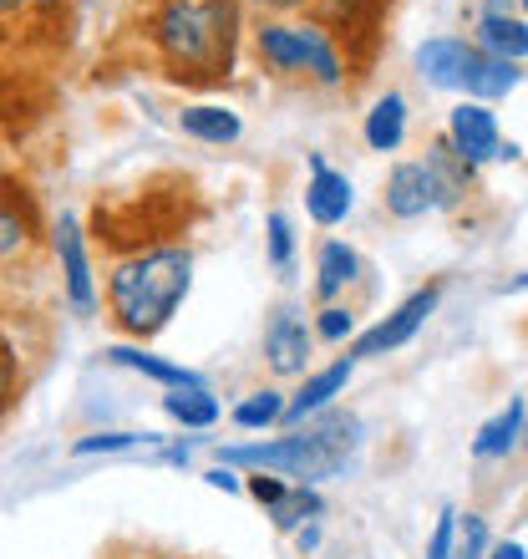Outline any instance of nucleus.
<instances>
[{
  "mask_svg": "<svg viewBox=\"0 0 528 559\" xmlns=\"http://www.w3.org/2000/svg\"><path fill=\"white\" fill-rule=\"evenodd\" d=\"M153 46L173 82L219 87L235 72L239 0H163L153 15Z\"/></svg>",
  "mask_w": 528,
  "mask_h": 559,
  "instance_id": "nucleus-1",
  "label": "nucleus"
},
{
  "mask_svg": "<svg viewBox=\"0 0 528 559\" xmlns=\"http://www.w3.org/2000/svg\"><path fill=\"white\" fill-rule=\"evenodd\" d=\"M189 285H193V254L183 245H153V250L128 254L107 280L112 321L137 341L158 336L163 325L173 321V310L183 306Z\"/></svg>",
  "mask_w": 528,
  "mask_h": 559,
  "instance_id": "nucleus-2",
  "label": "nucleus"
},
{
  "mask_svg": "<svg viewBox=\"0 0 528 559\" xmlns=\"http://www.w3.org/2000/svg\"><path fill=\"white\" fill-rule=\"evenodd\" d=\"M356 438H361V423H356L351 413H331L315 427H305V432H290V438L224 448V463H229V468L285 473V478H300V484H321V478L346 468Z\"/></svg>",
  "mask_w": 528,
  "mask_h": 559,
  "instance_id": "nucleus-3",
  "label": "nucleus"
},
{
  "mask_svg": "<svg viewBox=\"0 0 528 559\" xmlns=\"http://www.w3.org/2000/svg\"><path fill=\"white\" fill-rule=\"evenodd\" d=\"M260 57L269 61V67H279V72H310L315 82H325V87L340 82V51L325 26L275 21V26L260 31Z\"/></svg>",
  "mask_w": 528,
  "mask_h": 559,
  "instance_id": "nucleus-4",
  "label": "nucleus"
},
{
  "mask_svg": "<svg viewBox=\"0 0 528 559\" xmlns=\"http://www.w3.org/2000/svg\"><path fill=\"white\" fill-rule=\"evenodd\" d=\"M437 300H442L437 285H427V290H417L411 300H401V306H396L386 321H376L367 336L356 341V356H382V352H396V346H407V341L422 331L427 316L437 310Z\"/></svg>",
  "mask_w": 528,
  "mask_h": 559,
  "instance_id": "nucleus-5",
  "label": "nucleus"
},
{
  "mask_svg": "<svg viewBox=\"0 0 528 559\" xmlns=\"http://www.w3.org/2000/svg\"><path fill=\"white\" fill-rule=\"evenodd\" d=\"M386 209L396 219H417L427 209H447V193H442L437 174L427 163H396L392 178H386Z\"/></svg>",
  "mask_w": 528,
  "mask_h": 559,
  "instance_id": "nucleus-6",
  "label": "nucleus"
},
{
  "mask_svg": "<svg viewBox=\"0 0 528 559\" xmlns=\"http://www.w3.org/2000/svg\"><path fill=\"white\" fill-rule=\"evenodd\" d=\"M57 254H61V280H67V300L87 316L97 306V280H92V260H87V235H82V224L72 214L57 229Z\"/></svg>",
  "mask_w": 528,
  "mask_h": 559,
  "instance_id": "nucleus-7",
  "label": "nucleus"
},
{
  "mask_svg": "<svg viewBox=\"0 0 528 559\" xmlns=\"http://www.w3.org/2000/svg\"><path fill=\"white\" fill-rule=\"evenodd\" d=\"M447 138H453V153L463 163H488L499 158L503 143H499V122H493V112H488L483 103H463L453 112V122H447Z\"/></svg>",
  "mask_w": 528,
  "mask_h": 559,
  "instance_id": "nucleus-8",
  "label": "nucleus"
},
{
  "mask_svg": "<svg viewBox=\"0 0 528 559\" xmlns=\"http://www.w3.org/2000/svg\"><path fill=\"white\" fill-rule=\"evenodd\" d=\"M264 356H269V367L279 377H295V371H305L310 361V325L300 321V310H275V321L264 331Z\"/></svg>",
  "mask_w": 528,
  "mask_h": 559,
  "instance_id": "nucleus-9",
  "label": "nucleus"
},
{
  "mask_svg": "<svg viewBox=\"0 0 528 559\" xmlns=\"http://www.w3.org/2000/svg\"><path fill=\"white\" fill-rule=\"evenodd\" d=\"M305 209L315 224H340L351 214V178L336 174V168H325L321 153H310V189H305Z\"/></svg>",
  "mask_w": 528,
  "mask_h": 559,
  "instance_id": "nucleus-10",
  "label": "nucleus"
},
{
  "mask_svg": "<svg viewBox=\"0 0 528 559\" xmlns=\"http://www.w3.org/2000/svg\"><path fill=\"white\" fill-rule=\"evenodd\" d=\"M514 87H518L514 61L488 57L483 46H472L468 67H463V87H457V92H468L472 103H493V97H503V92H514Z\"/></svg>",
  "mask_w": 528,
  "mask_h": 559,
  "instance_id": "nucleus-11",
  "label": "nucleus"
},
{
  "mask_svg": "<svg viewBox=\"0 0 528 559\" xmlns=\"http://www.w3.org/2000/svg\"><path fill=\"white\" fill-rule=\"evenodd\" d=\"M346 382H351V361H336V367H325V371H315V377H305V386L285 402V417H279V423H305L310 413L331 407V397H340V392H346Z\"/></svg>",
  "mask_w": 528,
  "mask_h": 559,
  "instance_id": "nucleus-12",
  "label": "nucleus"
},
{
  "mask_svg": "<svg viewBox=\"0 0 528 559\" xmlns=\"http://www.w3.org/2000/svg\"><path fill=\"white\" fill-rule=\"evenodd\" d=\"M468 41H457V36H437V41H427L422 51H417V67H422V76L432 82V87H447L457 92L463 87V67H468Z\"/></svg>",
  "mask_w": 528,
  "mask_h": 559,
  "instance_id": "nucleus-13",
  "label": "nucleus"
},
{
  "mask_svg": "<svg viewBox=\"0 0 528 559\" xmlns=\"http://www.w3.org/2000/svg\"><path fill=\"white\" fill-rule=\"evenodd\" d=\"M107 356H112L118 367H132V371H143V377H153V382L173 386V392H199V386H204V377H199V371L173 367V361H163V356L143 352V346H107Z\"/></svg>",
  "mask_w": 528,
  "mask_h": 559,
  "instance_id": "nucleus-14",
  "label": "nucleus"
},
{
  "mask_svg": "<svg viewBox=\"0 0 528 559\" xmlns=\"http://www.w3.org/2000/svg\"><path fill=\"white\" fill-rule=\"evenodd\" d=\"M178 128L189 138H199V143H239V133H244V122H239V112H229V107L219 103H199V107H183L178 112Z\"/></svg>",
  "mask_w": 528,
  "mask_h": 559,
  "instance_id": "nucleus-15",
  "label": "nucleus"
},
{
  "mask_svg": "<svg viewBox=\"0 0 528 559\" xmlns=\"http://www.w3.org/2000/svg\"><path fill=\"white\" fill-rule=\"evenodd\" d=\"M401 138H407V103L392 92V97H382V103L371 107L367 143L376 147V153H396V147H401Z\"/></svg>",
  "mask_w": 528,
  "mask_h": 559,
  "instance_id": "nucleus-16",
  "label": "nucleus"
},
{
  "mask_svg": "<svg viewBox=\"0 0 528 559\" xmlns=\"http://www.w3.org/2000/svg\"><path fill=\"white\" fill-rule=\"evenodd\" d=\"M518 427H524V402H508L493 423L478 427V438H472V453L478 457H503V453H514V442H518Z\"/></svg>",
  "mask_w": 528,
  "mask_h": 559,
  "instance_id": "nucleus-17",
  "label": "nucleus"
},
{
  "mask_svg": "<svg viewBox=\"0 0 528 559\" xmlns=\"http://www.w3.org/2000/svg\"><path fill=\"white\" fill-rule=\"evenodd\" d=\"M478 41H483L488 57H503V61L528 57V26L524 21H508V15H483Z\"/></svg>",
  "mask_w": 528,
  "mask_h": 559,
  "instance_id": "nucleus-18",
  "label": "nucleus"
},
{
  "mask_svg": "<svg viewBox=\"0 0 528 559\" xmlns=\"http://www.w3.org/2000/svg\"><path fill=\"white\" fill-rule=\"evenodd\" d=\"M382 5L386 0H331V15L340 21L336 36H346V46L361 41V36H371L376 21H382ZM336 36H331V41H336Z\"/></svg>",
  "mask_w": 528,
  "mask_h": 559,
  "instance_id": "nucleus-19",
  "label": "nucleus"
},
{
  "mask_svg": "<svg viewBox=\"0 0 528 559\" xmlns=\"http://www.w3.org/2000/svg\"><path fill=\"white\" fill-rule=\"evenodd\" d=\"M321 493H315V488L310 484H290V493H285V499L275 503V509H269V519H275V530H300V524H310V519H321Z\"/></svg>",
  "mask_w": 528,
  "mask_h": 559,
  "instance_id": "nucleus-20",
  "label": "nucleus"
},
{
  "mask_svg": "<svg viewBox=\"0 0 528 559\" xmlns=\"http://www.w3.org/2000/svg\"><path fill=\"white\" fill-rule=\"evenodd\" d=\"M163 413L183 427H214L219 423V402L208 397V386H199V392H173V397H163Z\"/></svg>",
  "mask_w": 528,
  "mask_h": 559,
  "instance_id": "nucleus-21",
  "label": "nucleus"
},
{
  "mask_svg": "<svg viewBox=\"0 0 528 559\" xmlns=\"http://www.w3.org/2000/svg\"><path fill=\"white\" fill-rule=\"evenodd\" d=\"M356 270H361V260H356V254L346 250L340 239H331V245L321 250V280H315V290H321L325 300H331V295H336L340 285H351Z\"/></svg>",
  "mask_w": 528,
  "mask_h": 559,
  "instance_id": "nucleus-22",
  "label": "nucleus"
},
{
  "mask_svg": "<svg viewBox=\"0 0 528 559\" xmlns=\"http://www.w3.org/2000/svg\"><path fill=\"white\" fill-rule=\"evenodd\" d=\"M26 245H31V209L0 193V260L21 254Z\"/></svg>",
  "mask_w": 528,
  "mask_h": 559,
  "instance_id": "nucleus-23",
  "label": "nucleus"
},
{
  "mask_svg": "<svg viewBox=\"0 0 528 559\" xmlns=\"http://www.w3.org/2000/svg\"><path fill=\"white\" fill-rule=\"evenodd\" d=\"M285 417V397L279 392H250V397L235 407V423L239 427H269Z\"/></svg>",
  "mask_w": 528,
  "mask_h": 559,
  "instance_id": "nucleus-24",
  "label": "nucleus"
},
{
  "mask_svg": "<svg viewBox=\"0 0 528 559\" xmlns=\"http://www.w3.org/2000/svg\"><path fill=\"white\" fill-rule=\"evenodd\" d=\"M137 442H158V432H92V438H82L72 448L76 457H92V453H122V448H137Z\"/></svg>",
  "mask_w": 528,
  "mask_h": 559,
  "instance_id": "nucleus-25",
  "label": "nucleus"
},
{
  "mask_svg": "<svg viewBox=\"0 0 528 559\" xmlns=\"http://www.w3.org/2000/svg\"><path fill=\"white\" fill-rule=\"evenodd\" d=\"M483 549H488V524L478 514H468L453 530V559H483Z\"/></svg>",
  "mask_w": 528,
  "mask_h": 559,
  "instance_id": "nucleus-26",
  "label": "nucleus"
},
{
  "mask_svg": "<svg viewBox=\"0 0 528 559\" xmlns=\"http://www.w3.org/2000/svg\"><path fill=\"white\" fill-rule=\"evenodd\" d=\"M264 229H269V260H275V270H290V254H295V235H290V219L285 214H269L264 219Z\"/></svg>",
  "mask_w": 528,
  "mask_h": 559,
  "instance_id": "nucleus-27",
  "label": "nucleus"
},
{
  "mask_svg": "<svg viewBox=\"0 0 528 559\" xmlns=\"http://www.w3.org/2000/svg\"><path fill=\"white\" fill-rule=\"evenodd\" d=\"M351 310H340V306H325L321 310V325H315V331H321V341H346L351 336Z\"/></svg>",
  "mask_w": 528,
  "mask_h": 559,
  "instance_id": "nucleus-28",
  "label": "nucleus"
},
{
  "mask_svg": "<svg viewBox=\"0 0 528 559\" xmlns=\"http://www.w3.org/2000/svg\"><path fill=\"white\" fill-rule=\"evenodd\" d=\"M244 488H250V493L264 503V509H275V503L285 499V493H290V484H285V478H269V473H254V478H250Z\"/></svg>",
  "mask_w": 528,
  "mask_h": 559,
  "instance_id": "nucleus-29",
  "label": "nucleus"
},
{
  "mask_svg": "<svg viewBox=\"0 0 528 559\" xmlns=\"http://www.w3.org/2000/svg\"><path fill=\"white\" fill-rule=\"evenodd\" d=\"M453 530H457V514L447 509V514L437 519V530H432V545H427V559H453Z\"/></svg>",
  "mask_w": 528,
  "mask_h": 559,
  "instance_id": "nucleus-30",
  "label": "nucleus"
},
{
  "mask_svg": "<svg viewBox=\"0 0 528 559\" xmlns=\"http://www.w3.org/2000/svg\"><path fill=\"white\" fill-rule=\"evenodd\" d=\"M11 386H15V356H11V346L0 341V413H5V402H11Z\"/></svg>",
  "mask_w": 528,
  "mask_h": 559,
  "instance_id": "nucleus-31",
  "label": "nucleus"
},
{
  "mask_svg": "<svg viewBox=\"0 0 528 559\" xmlns=\"http://www.w3.org/2000/svg\"><path fill=\"white\" fill-rule=\"evenodd\" d=\"M204 478H208V488H224V493H239V488H244V484H239V473L229 468V463H219V468H208Z\"/></svg>",
  "mask_w": 528,
  "mask_h": 559,
  "instance_id": "nucleus-32",
  "label": "nucleus"
},
{
  "mask_svg": "<svg viewBox=\"0 0 528 559\" xmlns=\"http://www.w3.org/2000/svg\"><path fill=\"white\" fill-rule=\"evenodd\" d=\"M488 559H528V549L518 545V539H503V545L493 549V555H488Z\"/></svg>",
  "mask_w": 528,
  "mask_h": 559,
  "instance_id": "nucleus-33",
  "label": "nucleus"
},
{
  "mask_svg": "<svg viewBox=\"0 0 528 559\" xmlns=\"http://www.w3.org/2000/svg\"><path fill=\"white\" fill-rule=\"evenodd\" d=\"M321 545V530H315V524H305V530H300V549H315Z\"/></svg>",
  "mask_w": 528,
  "mask_h": 559,
  "instance_id": "nucleus-34",
  "label": "nucleus"
},
{
  "mask_svg": "<svg viewBox=\"0 0 528 559\" xmlns=\"http://www.w3.org/2000/svg\"><path fill=\"white\" fill-rule=\"evenodd\" d=\"M26 5H36V0H0V15H5V11H26Z\"/></svg>",
  "mask_w": 528,
  "mask_h": 559,
  "instance_id": "nucleus-35",
  "label": "nucleus"
},
{
  "mask_svg": "<svg viewBox=\"0 0 528 559\" xmlns=\"http://www.w3.org/2000/svg\"><path fill=\"white\" fill-rule=\"evenodd\" d=\"M260 5H275V11H290V5H305V0H260Z\"/></svg>",
  "mask_w": 528,
  "mask_h": 559,
  "instance_id": "nucleus-36",
  "label": "nucleus"
},
{
  "mask_svg": "<svg viewBox=\"0 0 528 559\" xmlns=\"http://www.w3.org/2000/svg\"><path fill=\"white\" fill-rule=\"evenodd\" d=\"M524 11H528V0H524Z\"/></svg>",
  "mask_w": 528,
  "mask_h": 559,
  "instance_id": "nucleus-37",
  "label": "nucleus"
}]
</instances>
